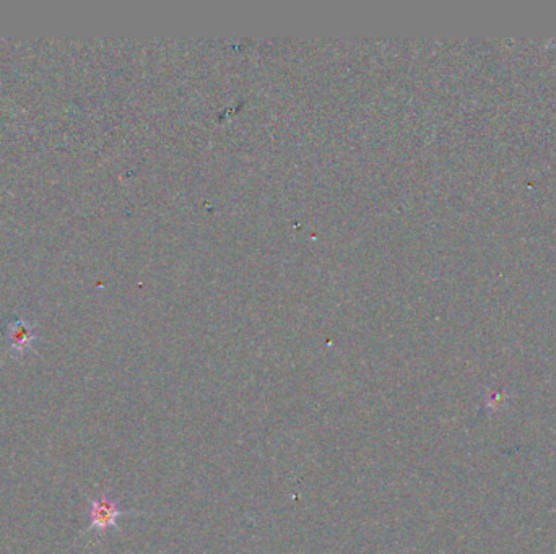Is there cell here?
I'll use <instances>...</instances> for the list:
<instances>
[{
    "label": "cell",
    "mask_w": 556,
    "mask_h": 554,
    "mask_svg": "<svg viewBox=\"0 0 556 554\" xmlns=\"http://www.w3.org/2000/svg\"><path fill=\"white\" fill-rule=\"evenodd\" d=\"M122 516H126V512L119 508L118 502L106 496L96 498L90 504V530L104 533L108 528L118 527L119 517Z\"/></svg>",
    "instance_id": "1"
},
{
    "label": "cell",
    "mask_w": 556,
    "mask_h": 554,
    "mask_svg": "<svg viewBox=\"0 0 556 554\" xmlns=\"http://www.w3.org/2000/svg\"><path fill=\"white\" fill-rule=\"evenodd\" d=\"M33 338H35V336L31 335V332H29L27 327L20 326V327L13 328V332H12V335H10V342H12V346H13L15 350L25 351V350H28V348L31 346Z\"/></svg>",
    "instance_id": "2"
}]
</instances>
